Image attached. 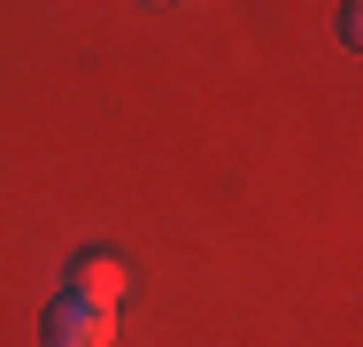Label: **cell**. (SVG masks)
I'll use <instances>...</instances> for the list:
<instances>
[{"label": "cell", "mask_w": 363, "mask_h": 347, "mask_svg": "<svg viewBox=\"0 0 363 347\" xmlns=\"http://www.w3.org/2000/svg\"><path fill=\"white\" fill-rule=\"evenodd\" d=\"M124 285H132V271H124L108 247H93V255H77V263H70V293L101 301V309H116V301H124Z\"/></svg>", "instance_id": "cell-2"}, {"label": "cell", "mask_w": 363, "mask_h": 347, "mask_svg": "<svg viewBox=\"0 0 363 347\" xmlns=\"http://www.w3.org/2000/svg\"><path fill=\"white\" fill-rule=\"evenodd\" d=\"M333 31H340V47H363V8H356V0H340V16H333Z\"/></svg>", "instance_id": "cell-3"}, {"label": "cell", "mask_w": 363, "mask_h": 347, "mask_svg": "<svg viewBox=\"0 0 363 347\" xmlns=\"http://www.w3.org/2000/svg\"><path fill=\"white\" fill-rule=\"evenodd\" d=\"M116 340V309H101V301H85V293H55L47 301V317H39V347H108Z\"/></svg>", "instance_id": "cell-1"}]
</instances>
